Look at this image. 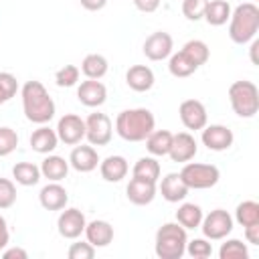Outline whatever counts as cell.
I'll use <instances>...</instances> for the list:
<instances>
[{
    "mask_svg": "<svg viewBox=\"0 0 259 259\" xmlns=\"http://www.w3.org/2000/svg\"><path fill=\"white\" fill-rule=\"evenodd\" d=\"M24 117L36 125H45L55 117V101L40 81H26L20 89Z\"/></svg>",
    "mask_w": 259,
    "mask_h": 259,
    "instance_id": "cell-1",
    "label": "cell"
},
{
    "mask_svg": "<svg viewBox=\"0 0 259 259\" xmlns=\"http://www.w3.org/2000/svg\"><path fill=\"white\" fill-rule=\"evenodd\" d=\"M156 130V117L146 107L123 109L115 117V132L125 142H144Z\"/></svg>",
    "mask_w": 259,
    "mask_h": 259,
    "instance_id": "cell-2",
    "label": "cell"
},
{
    "mask_svg": "<svg viewBox=\"0 0 259 259\" xmlns=\"http://www.w3.org/2000/svg\"><path fill=\"white\" fill-rule=\"evenodd\" d=\"M259 30V8L255 2H243L231 10L229 36L235 45H247Z\"/></svg>",
    "mask_w": 259,
    "mask_h": 259,
    "instance_id": "cell-3",
    "label": "cell"
},
{
    "mask_svg": "<svg viewBox=\"0 0 259 259\" xmlns=\"http://www.w3.org/2000/svg\"><path fill=\"white\" fill-rule=\"evenodd\" d=\"M188 235L186 229L178 223H164L156 231L154 251L160 259H180L186 253Z\"/></svg>",
    "mask_w": 259,
    "mask_h": 259,
    "instance_id": "cell-4",
    "label": "cell"
},
{
    "mask_svg": "<svg viewBox=\"0 0 259 259\" xmlns=\"http://www.w3.org/2000/svg\"><path fill=\"white\" fill-rule=\"evenodd\" d=\"M229 101L239 117H255V113L259 111V89L253 81H235L229 87Z\"/></svg>",
    "mask_w": 259,
    "mask_h": 259,
    "instance_id": "cell-5",
    "label": "cell"
},
{
    "mask_svg": "<svg viewBox=\"0 0 259 259\" xmlns=\"http://www.w3.org/2000/svg\"><path fill=\"white\" fill-rule=\"evenodd\" d=\"M180 176L188 190H206L217 186L221 172L214 164H202V162H186L180 170Z\"/></svg>",
    "mask_w": 259,
    "mask_h": 259,
    "instance_id": "cell-6",
    "label": "cell"
},
{
    "mask_svg": "<svg viewBox=\"0 0 259 259\" xmlns=\"http://www.w3.org/2000/svg\"><path fill=\"white\" fill-rule=\"evenodd\" d=\"M200 229H202V235L208 241H221L227 235H231V231H233V217L225 208H214V210H210L208 214L202 217Z\"/></svg>",
    "mask_w": 259,
    "mask_h": 259,
    "instance_id": "cell-7",
    "label": "cell"
},
{
    "mask_svg": "<svg viewBox=\"0 0 259 259\" xmlns=\"http://www.w3.org/2000/svg\"><path fill=\"white\" fill-rule=\"evenodd\" d=\"M113 136V125L105 113H89L85 119V140L91 146H107Z\"/></svg>",
    "mask_w": 259,
    "mask_h": 259,
    "instance_id": "cell-8",
    "label": "cell"
},
{
    "mask_svg": "<svg viewBox=\"0 0 259 259\" xmlns=\"http://www.w3.org/2000/svg\"><path fill=\"white\" fill-rule=\"evenodd\" d=\"M57 136L59 142L67 146H77L81 140H85V119H81L77 113H65L57 121Z\"/></svg>",
    "mask_w": 259,
    "mask_h": 259,
    "instance_id": "cell-9",
    "label": "cell"
},
{
    "mask_svg": "<svg viewBox=\"0 0 259 259\" xmlns=\"http://www.w3.org/2000/svg\"><path fill=\"white\" fill-rule=\"evenodd\" d=\"M85 225H87V219L85 214L79 210V208H63L59 219H57V229H59V235L63 239H79L85 231Z\"/></svg>",
    "mask_w": 259,
    "mask_h": 259,
    "instance_id": "cell-10",
    "label": "cell"
},
{
    "mask_svg": "<svg viewBox=\"0 0 259 259\" xmlns=\"http://www.w3.org/2000/svg\"><path fill=\"white\" fill-rule=\"evenodd\" d=\"M178 115H180V121L186 130H202L208 121V113H206V107L202 101L198 99H184L178 107Z\"/></svg>",
    "mask_w": 259,
    "mask_h": 259,
    "instance_id": "cell-11",
    "label": "cell"
},
{
    "mask_svg": "<svg viewBox=\"0 0 259 259\" xmlns=\"http://www.w3.org/2000/svg\"><path fill=\"white\" fill-rule=\"evenodd\" d=\"M200 140H202V144L208 150H212V152H225V150H229L233 146L235 136H233V132L227 125H223V123H210V125H204L202 127Z\"/></svg>",
    "mask_w": 259,
    "mask_h": 259,
    "instance_id": "cell-12",
    "label": "cell"
},
{
    "mask_svg": "<svg viewBox=\"0 0 259 259\" xmlns=\"http://www.w3.org/2000/svg\"><path fill=\"white\" fill-rule=\"evenodd\" d=\"M172 49H174V40L164 30H156V32H152L144 40V55L150 61H164V59H168L172 55Z\"/></svg>",
    "mask_w": 259,
    "mask_h": 259,
    "instance_id": "cell-13",
    "label": "cell"
},
{
    "mask_svg": "<svg viewBox=\"0 0 259 259\" xmlns=\"http://www.w3.org/2000/svg\"><path fill=\"white\" fill-rule=\"evenodd\" d=\"M196 152H198V144H196L192 134L178 132V134L172 136V146H170V152H168L172 162L186 164V162H190L196 156Z\"/></svg>",
    "mask_w": 259,
    "mask_h": 259,
    "instance_id": "cell-14",
    "label": "cell"
},
{
    "mask_svg": "<svg viewBox=\"0 0 259 259\" xmlns=\"http://www.w3.org/2000/svg\"><path fill=\"white\" fill-rule=\"evenodd\" d=\"M77 99L85 107H99L107 99V87L99 79L81 81V85L77 87Z\"/></svg>",
    "mask_w": 259,
    "mask_h": 259,
    "instance_id": "cell-15",
    "label": "cell"
},
{
    "mask_svg": "<svg viewBox=\"0 0 259 259\" xmlns=\"http://www.w3.org/2000/svg\"><path fill=\"white\" fill-rule=\"evenodd\" d=\"M69 166L81 174H87V172H93L97 166H99V154L95 150V146H75L69 154Z\"/></svg>",
    "mask_w": 259,
    "mask_h": 259,
    "instance_id": "cell-16",
    "label": "cell"
},
{
    "mask_svg": "<svg viewBox=\"0 0 259 259\" xmlns=\"http://www.w3.org/2000/svg\"><path fill=\"white\" fill-rule=\"evenodd\" d=\"M156 192H158V186L156 182H150V180H142V178H134L130 180L127 188H125V196L132 204L136 206H146L150 204L154 198H156Z\"/></svg>",
    "mask_w": 259,
    "mask_h": 259,
    "instance_id": "cell-17",
    "label": "cell"
},
{
    "mask_svg": "<svg viewBox=\"0 0 259 259\" xmlns=\"http://www.w3.org/2000/svg\"><path fill=\"white\" fill-rule=\"evenodd\" d=\"M38 202L45 210H63L69 202V194H67L65 186H61L59 182H49L40 188Z\"/></svg>",
    "mask_w": 259,
    "mask_h": 259,
    "instance_id": "cell-18",
    "label": "cell"
},
{
    "mask_svg": "<svg viewBox=\"0 0 259 259\" xmlns=\"http://www.w3.org/2000/svg\"><path fill=\"white\" fill-rule=\"evenodd\" d=\"M162 198L166 202H182L188 196V186L184 184L180 172H170L162 178L160 186H158Z\"/></svg>",
    "mask_w": 259,
    "mask_h": 259,
    "instance_id": "cell-19",
    "label": "cell"
},
{
    "mask_svg": "<svg viewBox=\"0 0 259 259\" xmlns=\"http://www.w3.org/2000/svg\"><path fill=\"white\" fill-rule=\"evenodd\" d=\"M154 81H156L154 71H152L148 65H134V67H130L127 73H125V83H127V87H130L132 91H136V93H146V91H150V89L154 87Z\"/></svg>",
    "mask_w": 259,
    "mask_h": 259,
    "instance_id": "cell-20",
    "label": "cell"
},
{
    "mask_svg": "<svg viewBox=\"0 0 259 259\" xmlns=\"http://www.w3.org/2000/svg\"><path fill=\"white\" fill-rule=\"evenodd\" d=\"M130 172V164L123 156H107L99 160V174L105 182H121Z\"/></svg>",
    "mask_w": 259,
    "mask_h": 259,
    "instance_id": "cell-21",
    "label": "cell"
},
{
    "mask_svg": "<svg viewBox=\"0 0 259 259\" xmlns=\"http://www.w3.org/2000/svg\"><path fill=\"white\" fill-rule=\"evenodd\" d=\"M85 239L97 249V247H107L113 241V227L103 221V219H95L91 223L85 225Z\"/></svg>",
    "mask_w": 259,
    "mask_h": 259,
    "instance_id": "cell-22",
    "label": "cell"
},
{
    "mask_svg": "<svg viewBox=\"0 0 259 259\" xmlns=\"http://www.w3.org/2000/svg\"><path fill=\"white\" fill-rule=\"evenodd\" d=\"M30 148L36 152V154H51L55 152L57 144H59V136L55 130H51L47 123L36 127L32 134H30Z\"/></svg>",
    "mask_w": 259,
    "mask_h": 259,
    "instance_id": "cell-23",
    "label": "cell"
},
{
    "mask_svg": "<svg viewBox=\"0 0 259 259\" xmlns=\"http://www.w3.org/2000/svg\"><path fill=\"white\" fill-rule=\"evenodd\" d=\"M40 174L49 182H61L69 174V160H65L57 154H47V158L40 164Z\"/></svg>",
    "mask_w": 259,
    "mask_h": 259,
    "instance_id": "cell-24",
    "label": "cell"
},
{
    "mask_svg": "<svg viewBox=\"0 0 259 259\" xmlns=\"http://www.w3.org/2000/svg\"><path fill=\"white\" fill-rule=\"evenodd\" d=\"M202 18L210 26H223L231 18V4L227 0H208Z\"/></svg>",
    "mask_w": 259,
    "mask_h": 259,
    "instance_id": "cell-25",
    "label": "cell"
},
{
    "mask_svg": "<svg viewBox=\"0 0 259 259\" xmlns=\"http://www.w3.org/2000/svg\"><path fill=\"white\" fill-rule=\"evenodd\" d=\"M12 178L20 186H34L42 178L40 166H36L32 162H18V164L12 166Z\"/></svg>",
    "mask_w": 259,
    "mask_h": 259,
    "instance_id": "cell-26",
    "label": "cell"
},
{
    "mask_svg": "<svg viewBox=\"0 0 259 259\" xmlns=\"http://www.w3.org/2000/svg\"><path fill=\"white\" fill-rule=\"evenodd\" d=\"M172 132L168 130H154L144 142H146V148L152 156H168L170 152V146H172Z\"/></svg>",
    "mask_w": 259,
    "mask_h": 259,
    "instance_id": "cell-27",
    "label": "cell"
},
{
    "mask_svg": "<svg viewBox=\"0 0 259 259\" xmlns=\"http://www.w3.org/2000/svg\"><path fill=\"white\" fill-rule=\"evenodd\" d=\"M202 208L194 202H182L176 210V223L182 225L186 231L188 229H198L200 227V221H202Z\"/></svg>",
    "mask_w": 259,
    "mask_h": 259,
    "instance_id": "cell-28",
    "label": "cell"
},
{
    "mask_svg": "<svg viewBox=\"0 0 259 259\" xmlns=\"http://www.w3.org/2000/svg\"><path fill=\"white\" fill-rule=\"evenodd\" d=\"M107 69H109V63H107V59L103 57V55H99V53H91V55H87L83 61H81V73L87 77V79H101L105 73H107Z\"/></svg>",
    "mask_w": 259,
    "mask_h": 259,
    "instance_id": "cell-29",
    "label": "cell"
},
{
    "mask_svg": "<svg viewBox=\"0 0 259 259\" xmlns=\"http://www.w3.org/2000/svg\"><path fill=\"white\" fill-rule=\"evenodd\" d=\"M132 176L134 178H142V180H150V182H156L158 184V178H160V162L152 156H144L140 158L134 168H132Z\"/></svg>",
    "mask_w": 259,
    "mask_h": 259,
    "instance_id": "cell-30",
    "label": "cell"
},
{
    "mask_svg": "<svg viewBox=\"0 0 259 259\" xmlns=\"http://www.w3.org/2000/svg\"><path fill=\"white\" fill-rule=\"evenodd\" d=\"M180 51H182V53L188 57V61H190L192 65H196V67L204 65V63L208 61V57H210L208 45H206L204 40H200V38H192V40L184 42V47H182Z\"/></svg>",
    "mask_w": 259,
    "mask_h": 259,
    "instance_id": "cell-31",
    "label": "cell"
},
{
    "mask_svg": "<svg viewBox=\"0 0 259 259\" xmlns=\"http://www.w3.org/2000/svg\"><path fill=\"white\" fill-rule=\"evenodd\" d=\"M196 69H198V67H196V65H192V63L188 61V57H186L182 51L172 53V55L168 57V71H170V75H172V77L184 79V77H190Z\"/></svg>",
    "mask_w": 259,
    "mask_h": 259,
    "instance_id": "cell-32",
    "label": "cell"
},
{
    "mask_svg": "<svg viewBox=\"0 0 259 259\" xmlns=\"http://www.w3.org/2000/svg\"><path fill=\"white\" fill-rule=\"evenodd\" d=\"M235 221L241 227L257 225L259 223V202H255V200H243V202H239L237 208H235Z\"/></svg>",
    "mask_w": 259,
    "mask_h": 259,
    "instance_id": "cell-33",
    "label": "cell"
},
{
    "mask_svg": "<svg viewBox=\"0 0 259 259\" xmlns=\"http://www.w3.org/2000/svg\"><path fill=\"white\" fill-rule=\"evenodd\" d=\"M219 257L221 259H247L249 247L239 239H227L219 249Z\"/></svg>",
    "mask_w": 259,
    "mask_h": 259,
    "instance_id": "cell-34",
    "label": "cell"
},
{
    "mask_svg": "<svg viewBox=\"0 0 259 259\" xmlns=\"http://www.w3.org/2000/svg\"><path fill=\"white\" fill-rule=\"evenodd\" d=\"M18 91V81L12 73L0 71V105H4L6 101H10Z\"/></svg>",
    "mask_w": 259,
    "mask_h": 259,
    "instance_id": "cell-35",
    "label": "cell"
},
{
    "mask_svg": "<svg viewBox=\"0 0 259 259\" xmlns=\"http://www.w3.org/2000/svg\"><path fill=\"white\" fill-rule=\"evenodd\" d=\"M79 75H81L79 67H75V65H65V67H61V69L55 73V83H57L59 87H73V85L79 83Z\"/></svg>",
    "mask_w": 259,
    "mask_h": 259,
    "instance_id": "cell-36",
    "label": "cell"
},
{
    "mask_svg": "<svg viewBox=\"0 0 259 259\" xmlns=\"http://www.w3.org/2000/svg\"><path fill=\"white\" fill-rule=\"evenodd\" d=\"M186 253L194 259H206L212 255V245L206 237H200V239H192L186 243Z\"/></svg>",
    "mask_w": 259,
    "mask_h": 259,
    "instance_id": "cell-37",
    "label": "cell"
},
{
    "mask_svg": "<svg viewBox=\"0 0 259 259\" xmlns=\"http://www.w3.org/2000/svg\"><path fill=\"white\" fill-rule=\"evenodd\" d=\"M18 146V134L12 127L2 125L0 127V158L10 156Z\"/></svg>",
    "mask_w": 259,
    "mask_h": 259,
    "instance_id": "cell-38",
    "label": "cell"
},
{
    "mask_svg": "<svg viewBox=\"0 0 259 259\" xmlns=\"http://www.w3.org/2000/svg\"><path fill=\"white\" fill-rule=\"evenodd\" d=\"M208 0H182V14L186 20H200L202 14H204V8H206Z\"/></svg>",
    "mask_w": 259,
    "mask_h": 259,
    "instance_id": "cell-39",
    "label": "cell"
},
{
    "mask_svg": "<svg viewBox=\"0 0 259 259\" xmlns=\"http://www.w3.org/2000/svg\"><path fill=\"white\" fill-rule=\"evenodd\" d=\"M16 202V186L8 178H0V210L10 208Z\"/></svg>",
    "mask_w": 259,
    "mask_h": 259,
    "instance_id": "cell-40",
    "label": "cell"
},
{
    "mask_svg": "<svg viewBox=\"0 0 259 259\" xmlns=\"http://www.w3.org/2000/svg\"><path fill=\"white\" fill-rule=\"evenodd\" d=\"M69 259H93L95 257V247L89 243V241H77V243H71L69 251H67Z\"/></svg>",
    "mask_w": 259,
    "mask_h": 259,
    "instance_id": "cell-41",
    "label": "cell"
},
{
    "mask_svg": "<svg viewBox=\"0 0 259 259\" xmlns=\"http://www.w3.org/2000/svg\"><path fill=\"white\" fill-rule=\"evenodd\" d=\"M160 2L162 0H134V6L144 14H152L160 8Z\"/></svg>",
    "mask_w": 259,
    "mask_h": 259,
    "instance_id": "cell-42",
    "label": "cell"
},
{
    "mask_svg": "<svg viewBox=\"0 0 259 259\" xmlns=\"http://www.w3.org/2000/svg\"><path fill=\"white\" fill-rule=\"evenodd\" d=\"M245 229V239L249 245H259V223L257 225H249V227H243Z\"/></svg>",
    "mask_w": 259,
    "mask_h": 259,
    "instance_id": "cell-43",
    "label": "cell"
},
{
    "mask_svg": "<svg viewBox=\"0 0 259 259\" xmlns=\"http://www.w3.org/2000/svg\"><path fill=\"white\" fill-rule=\"evenodd\" d=\"M2 257L4 259H26L28 253L22 247H10V249H4L2 251Z\"/></svg>",
    "mask_w": 259,
    "mask_h": 259,
    "instance_id": "cell-44",
    "label": "cell"
},
{
    "mask_svg": "<svg viewBox=\"0 0 259 259\" xmlns=\"http://www.w3.org/2000/svg\"><path fill=\"white\" fill-rule=\"evenodd\" d=\"M79 2H81V6H83L85 10H89V12H97V10L105 8V4H107V0H79Z\"/></svg>",
    "mask_w": 259,
    "mask_h": 259,
    "instance_id": "cell-45",
    "label": "cell"
},
{
    "mask_svg": "<svg viewBox=\"0 0 259 259\" xmlns=\"http://www.w3.org/2000/svg\"><path fill=\"white\" fill-rule=\"evenodd\" d=\"M8 239H10V233H8V225H6V219L0 214V251L8 245Z\"/></svg>",
    "mask_w": 259,
    "mask_h": 259,
    "instance_id": "cell-46",
    "label": "cell"
},
{
    "mask_svg": "<svg viewBox=\"0 0 259 259\" xmlns=\"http://www.w3.org/2000/svg\"><path fill=\"white\" fill-rule=\"evenodd\" d=\"M257 49H259V40L253 38V42H251V63L253 65H259V61H257Z\"/></svg>",
    "mask_w": 259,
    "mask_h": 259,
    "instance_id": "cell-47",
    "label": "cell"
},
{
    "mask_svg": "<svg viewBox=\"0 0 259 259\" xmlns=\"http://www.w3.org/2000/svg\"><path fill=\"white\" fill-rule=\"evenodd\" d=\"M253 2H255V0H253Z\"/></svg>",
    "mask_w": 259,
    "mask_h": 259,
    "instance_id": "cell-48",
    "label": "cell"
}]
</instances>
